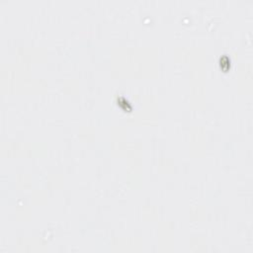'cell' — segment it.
Returning <instances> with one entry per match:
<instances>
[{"label": "cell", "instance_id": "obj_1", "mask_svg": "<svg viewBox=\"0 0 253 253\" xmlns=\"http://www.w3.org/2000/svg\"><path fill=\"white\" fill-rule=\"evenodd\" d=\"M220 64H221V67L222 68H226V69H229L230 67V60L226 56H223L221 57V61H220Z\"/></svg>", "mask_w": 253, "mask_h": 253}]
</instances>
